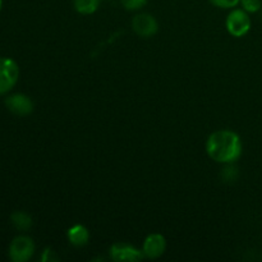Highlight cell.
Instances as JSON below:
<instances>
[{
    "label": "cell",
    "instance_id": "cell-1",
    "mask_svg": "<svg viewBox=\"0 0 262 262\" xmlns=\"http://www.w3.org/2000/svg\"><path fill=\"white\" fill-rule=\"evenodd\" d=\"M242 148L241 137L233 130H216L206 141L207 155L216 163L233 164L241 158Z\"/></svg>",
    "mask_w": 262,
    "mask_h": 262
},
{
    "label": "cell",
    "instance_id": "cell-2",
    "mask_svg": "<svg viewBox=\"0 0 262 262\" xmlns=\"http://www.w3.org/2000/svg\"><path fill=\"white\" fill-rule=\"evenodd\" d=\"M251 18L245 9H234L228 14L225 26L233 37H243L251 30Z\"/></svg>",
    "mask_w": 262,
    "mask_h": 262
},
{
    "label": "cell",
    "instance_id": "cell-3",
    "mask_svg": "<svg viewBox=\"0 0 262 262\" xmlns=\"http://www.w3.org/2000/svg\"><path fill=\"white\" fill-rule=\"evenodd\" d=\"M19 67L13 59L0 58V95H5L17 84Z\"/></svg>",
    "mask_w": 262,
    "mask_h": 262
},
{
    "label": "cell",
    "instance_id": "cell-4",
    "mask_svg": "<svg viewBox=\"0 0 262 262\" xmlns=\"http://www.w3.org/2000/svg\"><path fill=\"white\" fill-rule=\"evenodd\" d=\"M8 253L13 262H27L35 253V243L27 235H18L10 242Z\"/></svg>",
    "mask_w": 262,
    "mask_h": 262
},
{
    "label": "cell",
    "instance_id": "cell-5",
    "mask_svg": "<svg viewBox=\"0 0 262 262\" xmlns=\"http://www.w3.org/2000/svg\"><path fill=\"white\" fill-rule=\"evenodd\" d=\"M5 106L10 113L19 117H26L33 112V102L27 95L14 94L5 99Z\"/></svg>",
    "mask_w": 262,
    "mask_h": 262
},
{
    "label": "cell",
    "instance_id": "cell-6",
    "mask_svg": "<svg viewBox=\"0 0 262 262\" xmlns=\"http://www.w3.org/2000/svg\"><path fill=\"white\" fill-rule=\"evenodd\" d=\"M110 256L117 262H136L143 258L142 251L127 243H115L110 248Z\"/></svg>",
    "mask_w": 262,
    "mask_h": 262
},
{
    "label": "cell",
    "instance_id": "cell-7",
    "mask_svg": "<svg viewBox=\"0 0 262 262\" xmlns=\"http://www.w3.org/2000/svg\"><path fill=\"white\" fill-rule=\"evenodd\" d=\"M132 27L135 32L141 37H151L159 30V25L155 18L148 13H140L132 20Z\"/></svg>",
    "mask_w": 262,
    "mask_h": 262
},
{
    "label": "cell",
    "instance_id": "cell-8",
    "mask_svg": "<svg viewBox=\"0 0 262 262\" xmlns=\"http://www.w3.org/2000/svg\"><path fill=\"white\" fill-rule=\"evenodd\" d=\"M166 248V241L159 233H152V234L147 235L143 242V255L147 258H159L163 256Z\"/></svg>",
    "mask_w": 262,
    "mask_h": 262
},
{
    "label": "cell",
    "instance_id": "cell-9",
    "mask_svg": "<svg viewBox=\"0 0 262 262\" xmlns=\"http://www.w3.org/2000/svg\"><path fill=\"white\" fill-rule=\"evenodd\" d=\"M68 239L71 245L76 246V247H83V246L89 243L90 233L87 228L83 227V225H73L68 230Z\"/></svg>",
    "mask_w": 262,
    "mask_h": 262
},
{
    "label": "cell",
    "instance_id": "cell-10",
    "mask_svg": "<svg viewBox=\"0 0 262 262\" xmlns=\"http://www.w3.org/2000/svg\"><path fill=\"white\" fill-rule=\"evenodd\" d=\"M10 222L18 230H28L32 227V219L27 212L14 211L10 215Z\"/></svg>",
    "mask_w": 262,
    "mask_h": 262
},
{
    "label": "cell",
    "instance_id": "cell-11",
    "mask_svg": "<svg viewBox=\"0 0 262 262\" xmlns=\"http://www.w3.org/2000/svg\"><path fill=\"white\" fill-rule=\"evenodd\" d=\"M101 0H73L74 9L79 13V14H92L96 12L100 7Z\"/></svg>",
    "mask_w": 262,
    "mask_h": 262
},
{
    "label": "cell",
    "instance_id": "cell-12",
    "mask_svg": "<svg viewBox=\"0 0 262 262\" xmlns=\"http://www.w3.org/2000/svg\"><path fill=\"white\" fill-rule=\"evenodd\" d=\"M241 4L247 13H257L262 9L261 0H241Z\"/></svg>",
    "mask_w": 262,
    "mask_h": 262
},
{
    "label": "cell",
    "instance_id": "cell-13",
    "mask_svg": "<svg viewBox=\"0 0 262 262\" xmlns=\"http://www.w3.org/2000/svg\"><path fill=\"white\" fill-rule=\"evenodd\" d=\"M123 7L125 8L127 10H140L147 4V0H122Z\"/></svg>",
    "mask_w": 262,
    "mask_h": 262
},
{
    "label": "cell",
    "instance_id": "cell-14",
    "mask_svg": "<svg viewBox=\"0 0 262 262\" xmlns=\"http://www.w3.org/2000/svg\"><path fill=\"white\" fill-rule=\"evenodd\" d=\"M212 5L222 9H232V8L237 7L241 3V0H209Z\"/></svg>",
    "mask_w": 262,
    "mask_h": 262
},
{
    "label": "cell",
    "instance_id": "cell-15",
    "mask_svg": "<svg viewBox=\"0 0 262 262\" xmlns=\"http://www.w3.org/2000/svg\"><path fill=\"white\" fill-rule=\"evenodd\" d=\"M237 176L238 169L234 168V166H228V168L223 169V178H224V181L233 182L237 179Z\"/></svg>",
    "mask_w": 262,
    "mask_h": 262
},
{
    "label": "cell",
    "instance_id": "cell-16",
    "mask_svg": "<svg viewBox=\"0 0 262 262\" xmlns=\"http://www.w3.org/2000/svg\"><path fill=\"white\" fill-rule=\"evenodd\" d=\"M41 260H42L43 262L56 261V260H58V257H56V255H55V252H54V251H51L50 248H46V250L43 251Z\"/></svg>",
    "mask_w": 262,
    "mask_h": 262
},
{
    "label": "cell",
    "instance_id": "cell-17",
    "mask_svg": "<svg viewBox=\"0 0 262 262\" xmlns=\"http://www.w3.org/2000/svg\"><path fill=\"white\" fill-rule=\"evenodd\" d=\"M2 7H3V0H0V10H2Z\"/></svg>",
    "mask_w": 262,
    "mask_h": 262
}]
</instances>
